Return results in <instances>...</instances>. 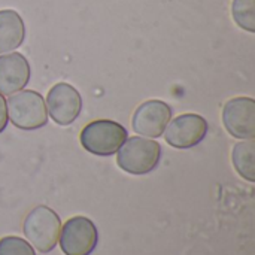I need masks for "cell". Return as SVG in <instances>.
Listing matches in <instances>:
<instances>
[{"mask_svg": "<svg viewBox=\"0 0 255 255\" xmlns=\"http://www.w3.org/2000/svg\"><path fill=\"white\" fill-rule=\"evenodd\" d=\"M127 130L112 120H96L88 123L79 136L81 145L88 152L99 157L114 155L127 139Z\"/></svg>", "mask_w": 255, "mask_h": 255, "instance_id": "obj_3", "label": "cell"}, {"mask_svg": "<svg viewBox=\"0 0 255 255\" xmlns=\"http://www.w3.org/2000/svg\"><path fill=\"white\" fill-rule=\"evenodd\" d=\"M0 255H36V253L25 239L4 236L0 239Z\"/></svg>", "mask_w": 255, "mask_h": 255, "instance_id": "obj_14", "label": "cell"}, {"mask_svg": "<svg viewBox=\"0 0 255 255\" xmlns=\"http://www.w3.org/2000/svg\"><path fill=\"white\" fill-rule=\"evenodd\" d=\"M223 123L236 139L255 137V102L251 97H236L226 103Z\"/></svg>", "mask_w": 255, "mask_h": 255, "instance_id": "obj_8", "label": "cell"}, {"mask_svg": "<svg viewBox=\"0 0 255 255\" xmlns=\"http://www.w3.org/2000/svg\"><path fill=\"white\" fill-rule=\"evenodd\" d=\"M58 242L64 255H91L99 244V232L90 218L73 217L61 227Z\"/></svg>", "mask_w": 255, "mask_h": 255, "instance_id": "obj_5", "label": "cell"}, {"mask_svg": "<svg viewBox=\"0 0 255 255\" xmlns=\"http://www.w3.org/2000/svg\"><path fill=\"white\" fill-rule=\"evenodd\" d=\"M82 99L79 91L66 82L55 84L46 96V111L58 126H70L81 114Z\"/></svg>", "mask_w": 255, "mask_h": 255, "instance_id": "obj_7", "label": "cell"}, {"mask_svg": "<svg viewBox=\"0 0 255 255\" xmlns=\"http://www.w3.org/2000/svg\"><path fill=\"white\" fill-rule=\"evenodd\" d=\"M173 109L161 100H148L142 103L133 114L131 126L137 134L146 137H160L169 121Z\"/></svg>", "mask_w": 255, "mask_h": 255, "instance_id": "obj_9", "label": "cell"}, {"mask_svg": "<svg viewBox=\"0 0 255 255\" xmlns=\"http://www.w3.org/2000/svg\"><path fill=\"white\" fill-rule=\"evenodd\" d=\"M118 166L130 175H146L152 172L161 160V146L155 140L134 136L117 151Z\"/></svg>", "mask_w": 255, "mask_h": 255, "instance_id": "obj_2", "label": "cell"}, {"mask_svg": "<svg viewBox=\"0 0 255 255\" xmlns=\"http://www.w3.org/2000/svg\"><path fill=\"white\" fill-rule=\"evenodd\" d=\"M6 103L10 123L21 130H37L48 123L46 103L37 91H18Z\"/></svg>", "mask_w": 255, "mask_h": 255, "instance_id": "obj_4", "label": "cell"}, {"mask_svg": "<svg viewBox=\"0 0 255 255\" xmlns=\"http://www.w3.org/2000/svg\"><path fill=\"white\" fill-rule=\"evenodd\" d=\"M208 134V121L196 114H184L170 120L166 130V142L176 149H188L199 145Z\"/></svg>", "mask_w": 255, "mask_h": 255, "instance_id": "obj_6", "label": "cell"}, {"mask_svg": "<svg viewBox=\"0 0 255 255\" xmlns=\"http://www.w3.org/2000/svg\"><path fill=\"white\" fill-rule=\"evenodd\" d=\"M30 81L28 60L19 52L0 55V94L12 96L22 91Z\"/></svg>", "mask_w": 255, "mask_h": 255, "instance_id": "obj_10", "label": "cell"}, {"mask_svg": "<svg viewBox=\"0 0 255 255\" xmlns=\"http://www.w3.org/2000/svg\"><path fill=\"white\" fill-rule=\"evenodd\" d=\"M22 232L31 247H34L42 254H48L58 244L61 220L55 211L40 205L27 214L22 224Z\"/></svg>", "mask_w": 255, "mask_h": 255, "instance_id": "obj_1", "label": "cell"}, {"mask_svg": "<svg viewBox=\"0 0 255 255\" xmlns=\"http://www.w3.org/2000/svg\"><path fill=\"white\" fill-rule=\"evenodd\" d=\"M25 39V25L21 15L12 9L0 10V54L13 51Z\"/></svg>", "mask_w": 255, "mask_h": 255, "instance_id": "obj_11", "label": "cell"}, {"mask_svg": "<svg viewBox=\"0 0 255 255\" xmlns=\"http://www.w3.org/2000/svg\"><path fill=\"white\" fill-rule=\"evenodd\" d=\"M232 13L236 24L250 31H255V0H233Z\"/></svg>", "mask_w": 255, "mask_h": 255, "instance_id": "obj_13", "label": "cell"}, {"mask_svg": "<svg viewBox=\"0 0 255 255\" xmlns=\"http://www.w3.org/2000/svg\"><path fill=\"white\" fill-rule=\"evenodd\" d=\"M254 142L253 140H248V142H241L235 146L233 149V164L238 170V173L250 181V182H254Z\"/></svg>", "mask_w": 255, "mask_h": 255, "instance_id": "obj_12", "label": "cell"}, {"mask_svg": "<svg viewBox=\"0 0 255 255\" xmlns=\"http://www.w3.org/2000/svg\"><path fill=\"white\" fill-rule=\"evenodd\" d=\"M7 120H9V117H7V103H6L4 97L0 94V133L6 128Z\"/></svg>", "mask_w": 255, "mask_h": 255, "instance_id": "obj_15", "label": "cell"}]
</instances>
